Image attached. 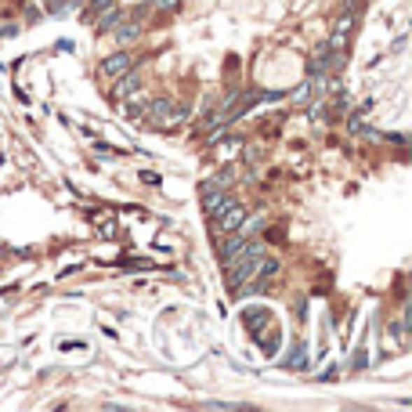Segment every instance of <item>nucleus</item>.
Listing matches in <instances>:
<instances>
[{
  "instance_id": "9",
  "label": "nucleus",
  "mask_w": 412,
  "mask_h": 412,
  "mask_svg": "<svg viewBox=\"0 0 412 412\" xmlns=\"http://www.w3.org/2000/svg\"><path fill=\"white\" fill-rule=\"evenodd\" d=\"M116 0H91V8H87V18H98L105 8H113Z\"/></svg>"
},
{
  "instance_id": "11",
  "label": "nucleus",
  "mask_w": 412,
  "mask_h": 412,
  "mask_svg": "<svg viewBox=\"0 0 412 412\" xmlns=\"http://www.w3.org/2000/svg\"><path fill=\"white\" fill-rule=\"evenodd\" d=\"M304 362H308V351H304V347H297V351L290 355V365H293V369H304Z\"/></svg>"
},
{
  "instance_id": "1",
  "label": "nucleus",
  "mask_w": 412,
  "mask_h": 412,
  "mask_svg": "<svg viewBox=\"0 0 412 412\" xmlns=\"http://www.w3.org/2000/svg\"><path fill=\"white\" fill-rule=\"evenodd\" d=\"M145 120H148L152 127L170 130V127H178V123L188 120V108H185V105H173V101H166V98H156V101H148Z\"/></svg>"
},
{
  "instance_id": "5",
  "label": "nucleus",
  "mask_w": 412,
  "mask_h": 412,
  "mask_svg": "<svg viewBox=\"0 0 412 412\" xmlns=\"http://www.w3.org/2000/svg\"><path fill=\"white\" fill-rule=\"evenodd\" d=\"M127 69H134V62H130L127 51H116V55H108V58L101 62V73H105V76H123Z\"/></svg>"
},
{
  "instance_id": "2",
  "label": "nucleus",
  "mask_w": 412,
  "mask_h": 412,
  "mask_svg": "<svg viewBox=\"0 0 412 412\" xmlns=\"http://www.w3.org/2000/svg\"><path fill=\"white\" fill-rule=\"evenodd\" d=\"M228 203H235V199H232V195H228V192H221V188H213V185H206V188H203V210L210 213V221H213V217H217V213H221V210H225Z\"/></svg>"
},
{
  "instance_id": "12",
  "label": "nucleus",
  "mask_w": 412,
  "mask_h": 412,
  "mask_svg": "<svg viewBox=\"0 0 412 412\" xmlns=\"http://www.w3.org/2000/svg\"><path fill=\"white\" fill-rule=\"evenodd\" d=\"M76 4V0H55V4H51V15H62V11H69Z\"/></svg>"
},
{
  "instance_id": "7",
  "label": "nucleus",
  "mask_w": 412,
  "mask_h": 412,
  "mask_svg": "<svg viewBox=\"0 0 412 412\" xmlns=\"http://www.w3.org/2000/svg\"><path fill=\"white\" fill-rule=\"evenodd\" d=\"M351 22H355L351 15H340V18H336V29H333V40H329V48H336V51L343 48V43H347V33H351Z\"/></svg>"
},
{
  "instance_id": "10",
  "label": "nucleus",
  "mask_w": 412,
  "mask_h": 412,
  "mask_svg": "<svg viewBox=\"0 0 412 412\" xmlns=\"http://www.w3.org/2000/svg\"><path fill=\"white\" fill-rule=\"evenodd\" d=\"M178 4H181V0H148V8H152V11H173Z\"/></svg>"
},
{
  "instance_id": "4",
  "label": "nucleus",
  "mask_w": 412,
  "mask_h": 412,
  "mask_svg": "<svg viewBox=\"0 0 412 412\" xmlns=\"http://www.w3.org/2000/svg\"><path fill=\"white\" fill-rule=\"evenodd\" d=\"M138 94H141V76L134 69H127L120 76V83H116V98L120 101H130V98H138Z\"/></svg>"
},
{
  "instance_id": "3",
  "label": "nucleus",
  "mask_w": 412,
  "mask_h": 412,
  "mask_svg": "<svg viewBox=\"0 0 412 412\" xmlns=\"http://www.w3.org/2000/svg\"><path fill=\"white\" fill-rule=\"evenodd\" d=\"M243 217H246V210H243V206H239V203H228L221 213L213 217V221H217V228H221V232H239V225H243Z\"/></svg>"
},
{
  "instance_id": "6",
  "label": "nucleus",
  "mask_w": 412,
  "mask_h": 412,
  "mask_svg": "<svg viewBox=\"0 0 412 412\" xmlns=\"http://www.w3.org/2000/svg\"><path fill=\"white\" fill-rule=\"evenodd\" d=\"M113 29H116V40H120V43H130V40H138V33H141V18H134V15H130V18H120Z\"/></svg>"
},
{
  "instance_id": "8",
  "label": "nucleus",
  "mask_w": 412,
  "mask_h": 412,
  "mask_svg": "<svg viewBox=\"0 0 412 412\" xmlns=\"http://www.w3.org/2000/svg\"><path fill=\"white\" fill-rule=\"evenodd\" d=\"M329 65H333V58H329V48H318L315 51V58H311V80H318L322 73H329Z\"/></svg>"
}]
</instances>
